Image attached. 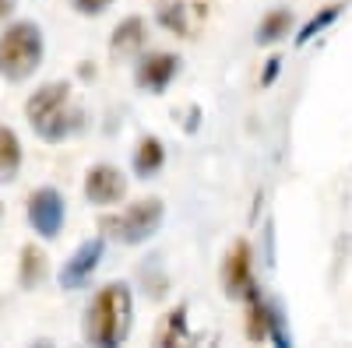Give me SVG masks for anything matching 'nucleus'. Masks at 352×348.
<instances>
[{
	"instance_id": "f257e3e1",
	"label": "nucleus",
	"mask_w": 352,
	"mask_h": 348,
	"mask_svg": "<svg viewBox=\"0 0 352 348\" xmlns=\"http://www.w3.org/2000/svg\"><path fill=\"white\" fill-rule=\"evenodd\" d=\"M25 113H28V124L36 127V134L46 137V141H64L81 124V109L74 106L71 89L64 81L43 84V89L25 102Z\"/></svg>"
},
{
	"instance_id": "f03ea898",
	"label": "nucleus",
	"mask_w": 352,
	"mask_h": 348,
	"mask_svg": "<svg viewBox=\"0 0 352 348\" xmlns=\"http://www.w3.org/2000/svg\"><path fill=\"white\" fill-rule=\"evenodd\" d=\"M131 331V292L127 285H106L88 306L85 316V338L92 345L113 348L120 345Z\"/></svg>"
},
{
	"instance_id": "7ed1b4c3",
	"label": "nucleus",
	"mask_w": 352,
	"mask_h": 348,
	"mask_svg": "<svg viewBox=\"0 0 352 348\" xmlns=\"http://www.w3.org/2000/svg\"><path fill=\"white\" fill-rule=\"evenodd\" d=\"M43 60V32L32 21H18L0 36V78L25 81Z\"/></svg>"
},
{
	"instance_id": "20e7f679",
	"label": "nucleus",
	"mask_w": 352,
	"mask_h": 348,
	"mask_svg": "<svg viewBox=\"0 0 352 348\" xmlns=\"http://www.w3.org/2000/svg\"><path fill=\"white\" fill-rule=\"evenodd\" d=\"M159 222H162V200H134V205L127 208V211H120L116 218H106L102 222V229L106 232H113L120 243H144L152 236V232L159 229Z\"/></svg>"
},
{
	"instance_id": "39448f33",
	"label": "nucleus",
	"mask_w": 352,
	"mask_h": 348,
	"mask_svg": "<svg viewBox=\"0 0 352 348\" xmlns=\"http://www.w3.org/2000/svg\"><path fill=\"white\" fill-rule=\"evenodd\" d=\"M28 222H32L36 232L46 236V240H53L56 232H60V225H64V200H60V194H56L53 187H43V190H36L32 197H28Z\"/></svg>"
},
{
	"instance_id": "423d86ee",
	"label": "nucleus",
	"mask_w": 352,
	"mask_h": 348,
	"mask_svg": "<svg viewBox=\"0 0 352 348\" xmlns=\"http://www.w3.org/2000/svg\"><path fill=\"white\" fill-rule=\"evenodd\" d=\"M222 285L229 296H257L254 288V260H250V246L236 243L226 257V268H222Z\"/></svg>"
},
{
	"instance_id": "0eeeda50",
	"label": "nucleus",
	"mask_w": 352,
	"mask_h": 348,
	"mask_svg": "<svg viewBox=\"0 0 352 348\" xmlns=\"http://www.w3.org/2000/svg\"><path fill=\"white\" fill-rule=\"evenodd\" d=\"M127 194V180L116 165H92L85 176V197L92 205H116Z\"/></svg>"
},
{
	"instance_id": "6e6552de",
	"label": "nucleus",
	"mask_w": 352,
	"mask_h": 348,
	"mask_svg": "<svg viewBox=\"0 0 352 348\" xmlns=\"http://www.w3.org/2000/svg\"><path fill=\"white\" fill-rule=\"evenodd\" d=\"M99 257H102V240H88L74 250V257L64 264L60 271V285L64 288H81L88 278H92V271L99 268Z\"/></svg>"
},
{
	"instance_id": "1a4fd4ad",
	"label": "nucleus",
	"mask_w": 352,
	"mask_h": 348,
	"mask_svg": "<svg viewBox=\"0 0 352 348\" xmlns=\"http://www.w3.org/2000/svg\"><path fill=\"white\" fill-rule=\"evenodd\" d=\"M176 71H180V60H176L173 53H148V56L138 64V84L159 95L166 84L176 78Z\"/></svg>"
},
{
	"instance_id": "9d476101",
	"label": "nucleus",
	"mask_w": 352,
	"mask_h": 348,
	"mask_svg": "<svg viewBox=\"0 0 352 348\" xmlns=\"http://www.w3.org/2000/svg\"><path fill=\"white\" fill-rule=\"evenodd\" d=\"M247 338H250V341L275 338L278 345H289V338L278 331V316L261 303V296H250V310H247Z\"/></svg>"
},
{
	"instance_id": "9b49d317",
	"label": "nucleus",
	"mask_w": 352,
	"mask_h": 348,
	"mask_svg": "<svg viewBox=\"0 0 352 348\" xmlns=\"http://www.w3.org/2000/svg\"><path fill=\"white\" fill-rule=\"evenodd\" d=\"M144 46V21L141 18H127L124 25H116V32H113V56H131Z\"/></svg>"
},
{
	"instance_id": "f8f14e48",
	"label": "nucleus",
	"mask_w": 352,
	"mask_h": 348,
	"mask_svg": "<svg viewBox=\"0 0 352 348\" xmlns=\"http://www.w3.org/2000/svg\"><path fill=\"white\" fill-rule=\"evenodd\" d=\"M21 169V141L11 127H0V180H14Z\"/></svg>"
},
{
	"instance_id": "ddd939ff",
	"label": "nucleus",
	"mask_w": 352,
	"mask_h": 348,
	"mask_svg": "<svg viewBox=\"0 0 352 348\" xmlns=\"http://www.w3.org/2000/svg\"><path fill=\"white\" fill-rule=\"evenodd\" d=\"M162 162H166V148H162V141H159V137H141L138 155H134V172H138V176L148 180L152 172H159V169H162Z\"/></svg>"
},
{
	"instance_id": "4468645a",
	"label": "nucleus",
	"mask_w": 352,
	"mask_h": 348,
	"mask_svg": "<svg viewBox=\"0 0 352 348\" xmlns=\"http://www.w3.org/2000/svg\"><path fill=\"white\" fill-rule=\"evenodd\" d=\"M289 28H292V14H289V11L264 14L261 25H257V43H261V46H272V43H278L282 36H289Z\"/></svg>"
},
{
	"instance_id": "2eb2a0df",
	"label": "nucleus",
	"mask_w": 352,
	"mask_h": 348,
	"mask_svg": "<svg viewBox=\"0 0 352 348\" xmlns=\"http://www.w3.org/2000/svg\"><path fill=\"white\" fill-rule=\"evenodd\" d=\"M43 278H46V253L36 246H25L21 250V285L36 288Z\"/></svg>"
},
{
	"instance_id": "dca6fc26",
	"label": "nucleus",
	"mask_w": 352,
	"mask_h": 348,
	"mask_svg": "<svg viewBox=\"0 0 352 348\" xmlns=\"http://www.w3.org/2000/svg\"><path fill=\"white\" fill-rule=\"evenodd\" d=\"M187 310L180 306V310H173L166 321H162V327H159V334H155V341L159 345H180V341H187Z\"/></svg>"
},
{
	"instance_id": "f3484780",
	"label": "nucleus",
	"mask_w": 352,
	"mask_h": 348,
	"mask_svg": "<svg viewBox=\"0 0 352 348\" xmlns=\"http://www.w3.org/2000/svg\"><path fill=\"white\" fill-rule=\"evenodd\" d=\"M338 11H342L338 4H328V8H320V11H317V14H314V18H310V21H307V25L300 28L296 43L303 46V43H310V39H314L317 32H324V28H328V25H331V21L338 18Z\"/></svg>"
},
{
	"instance_id": "a211bd4d",
	"label": "nucleus",
	"mask_w": 352,
	"mask_h": 348,
	"mask_svg": "<svg viewBox=\"0 0 352 348\" xmlns=\"http://www.w3.org/2000/svg\"><path fill=\"white\" fill-rule=\"evenodd\" d=\"M109 4H113V0H74V8H78L81 14H102Z\"/></svg>"
},
{
	"instance_id": "6ab92c4d",
	"label": "nucleus",
	"mask_w": 352,
	"mask_h": 348,
	"mask_svg": "<svg viewBox=\"0 0 352 348\" xmlns=\"http://www.w3.org/2000/svg\"><path fill=\"white\" fill-rule=\"evenodd\" d=\"M278 64H282L278 56H272V60H268V71H264V84H272V81H275V74H278Z\"/></svg>"
},
{
	"instance_id": "aec40b11",
	"label": "nucleus",
	"mask_w": 352,
	"mask_h": 348,
	"mask_svg": "<svg viewBox=\"0 0 352 348\" xmlns=\"http://www.w3.org/2000/svg\"><path fill=\"white\" fill-rule=\"evenodd\" d=\"M11 11H14V0H0V21H8Z\"/></svg>"
}]
</instances>
